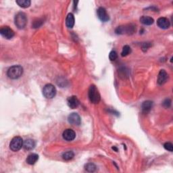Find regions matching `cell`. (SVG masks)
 <instances>
[{
  "label": "cell",
  "mask_w": 173,
  "mask_h": 173,
  "mask_svg": "<svg viewBox=\"0 0 173 173\" xmlns=\"http://www.w3.org/2000/svg\"><path fill=\"white\" fill-rule=\"evenodd\" d=\"M39 160V155L36 154H31L26 158V162L30 165H33Z\"/></svg>",
  "instance_id": "obj_17"
},
{
  "label": "cell",
  "mask_w": 173,
  "mask_h": 173,
  "mask_svg": "<svg viewBox=\"0 0 173 173\" xmlns=\"http://www.w3.org/2000/svg\"><path fill=\"white\" fill-rule=\"evenodd\" d=\"M131 49L129 46H124L123 48L122 52H121V56L123 57L127 56L131 53Z\"/></svg>",
  "instance_id": "obj_22"
},
{
  "label": "cell",
  "mask_w": 173,
  "mask_h": 173,
  "mask_svg": "<svg viewBox=\"0 0 173 173\" xmlns=\"http://www.w3.org/2000/svg\"><path fill=\"white\" fill-rule=\"evenodd\" d=\"M42 23H43V22L40 20H38L37 21L34 22L33 25V28H38V27H39L41 25H42Z\"/></svg>",
  "instance_id": "obj_26"
},
{
  "label": "cell",
  "mask_w": 173,
  "mask_h": 173,
  "mask_svg": "<svg viewBox=\"0 0 173 173\" xmlns=\"http://www.w3.org/2000/svg\"><path fill=\"white\" fill-rule=\"evenodd\" d=\"M43 94L47 99H52L56 95V89L52 84H47L43 87Z\"/></svg>",
  "instance_id": "obj_4"
},
{
  "label": "cell",
  "mask_w": 173,
  "mask_h": 173,
  "mask_svg": "<svg viewBox=\"0 0 173 173\" xmlns=\"http://www.w3.org/2000/svg\"><path fill=\"white\" fill-rule=\"evenodd\" d=\"M171 105V100L169 99H167L166 100H164L163 102V106L165 107V108H169Z\"/></svg>",
  "instance_id": "obj_25"
},
{
  "label": "cell",
  "mask_w": 173,
  "mask_h": 173,
  "mask_svg": "<svg viewBox=\"0 0 173 173\" xmlns=\"http://www.w3.org/2000/svg\"><path fill=\"white\" fill-rule=\"evenodd\" d=\"M140 22L145 25H151L154 23V20L150 16H143L142 17H141Z\"/></svg>",
  "instance_id": "obj_18"
},
{
  "label": "cell",
  "mask_w": 173,
  "mask_h": 173,
  "mask_svg": "<svg viewBox=\"0 0 173 173\" xmlns=\"http://www.w3.org/2000/svg\"><path fill=\"white\" fill-rule=\"evenodd\" d=\"M152 106H153V102L151 101L147 100V101L143 102L142 105H141V110H142V112L145 114L148 113L152 108Z\"/></svg>",
  "instance_id": "obj_16"
},
{
  "label": "cell",
  "mask_w": 173,
  "mask_h": 173,
  "mask_svg": "<svg viewBox=\"0 0 173 173\" xmlns=\"http://www.w3.org/2000/svg\"><path fill=\"white\" fill-rule=\"evenodd\" d=\"M168 74L164 70H161L158 76V85H163L167 81Z\"/></svg>",
  "instance_id": "obj_13"
},
{
  "label": "cell",
  "mask_w": 173,
  "mask_h": 173,
  "mask_svg": "<svg viewBox=\"0 0 173 173\" xmlns=\"http://www.w3.org/2000/svg\"><path fill=\"white\" fill-rule=\"evenodd\" d=\"M66 25L69 29H72L74 25V17L72 13H69L66 18Z\"/></svg>",
  "instance_id": "obj_15"
},
{
  "label": "cell",
  "mask_w": 173,
  "mask_h": 173,
  "mask_svg": "<svg viewBox=\"0 0 173 173\" xmlns=\"http://www.w3.org/2000/svg\"><path fill=\"white\" fill-rule=\"evenodd\" d=\"M16 3L21 8H26L30 6L31 2L30 0H17Z\"/></svg>",
  "instance_id": "obj_19"
},
{
  "label": "cell",
  "mask_w": 173,
  "mask_h": 173,
  "mask_svg": "<svg viewBox=\"0 0 173 173\" xmlns=\"http://www.w3.org/2000/svg\"><path fill=\"white\" fill-rule=\"evenodd\" d=\"M14 22L18 29H23L27 24L26 15L24 12H18L14 18Z\"/></svg>",
  "instance_id": "obj_3"
},
{
  "label": "cell",
  "mask_w": 173,
  "mask_h": 173,
  "mask_svg": "<svg viewBox=\"0 0 173 173\" xmlns=\"http://www.w3.org/2000/svg\"><path fill=\"white\" fill-rule=\"evenodd\" d=\"M0 34H2V36L3 37L7 39H10L14 36V30L10 28L9 26H3L2 28L0 29Z\"/></svg>",
  "instance_id": "obj_6"
},
{
  "label": "cell",
  "mask_w": 173,
  "mask_h": 173,
  "mask_svg": "<svg viewBox=\"0 0 173 173\" xmlns=\"http://www.w3.org/2000/svg\"><path fill=\"white\" fill-rule=\"evenodd\" d=\"M23 147V140L20 137H15L10 143V150L13 151H18Z\"/></svg>",
  "instance_id": "obj_5"
},
{
  "label": "cell",
  "mask_w": 173,
  "mask_h": 173,
  "mask_svg": "<svg viewBox=\"0 0 173 173\" xmlns=\"http://www.w3.org/2000/svg\"><path fill=\"white\" fill-rule=\"evenodd\" d=\"M88 95L90 101L94 104L98 103L101 100V96H100L98 89L94 85H91L89 86Z\"/></svg>",
  "instance_id": "obj_2"
},
{
  "label": "cell",
  "mask_w": 173,
  "mask_h": 173,
  "mask_svg": "<svg viewBox=\"0 0 173 173\" xmlns=\"http://www.w3.org/2000/svg\"><path fill=\"white\" fill-rule=\"evenodd\" d=\"M135 31V26L133 25H127V26H119L116 29V33L117 34H130L133 33Z\"/></svg>",
  "instance_id": "obj_7"
},
{
  "label": "cell",
  "mask_w": 173,
  "mask_h": 173,
  "mask_svg": "<svg viewBox=\"0 0 173 173\" xmlns=\"http://www.w3.org/2000/svg\"><path fill=\"white\" fill-rule=\"evenodd\" d=\"M157 25L162 29H167L170 27V22L168 18H164V17H161L159 18L157 20Z\"/></svg>",
  "instance_id": "obj_11"
},
{
  "label": "cell",
  "mask_w": 173,
  "mask_h": 173,
  "mask_svg": "<svg viewBox=\"0 0 173 173\" xmlns=\"http://www.w3.org/2000/svg\"><path fill=\"white\" fill-rule=\"evenodd\" d=\"M68 105L72 109H75L80 104V102L76 96H71L67 99Z\"/></svg>",
  "instance_id": "obj_12"
},
{
  "label": "cell",
  "mask_w": 173,
  "mask_h": 173,
  "mask_svg": "<svg viewBox=\"0 0 173 173\" xmlns=\"http://www.w3.org/2000/svg\"><path fill=\"white\" fill-rule=\"evenodd\" d=\"M164 147L165 148V150H167L171 152H172L173 151V145L170 142H167V143H164Z\"/></svg>",
  "instance_id": "obj_24"
},
{
  "label": "cell",
  "mask_w": 173,
  "mask_h": 173,
  "mask_svg": "<svg viewBox=\"0 0 173 173\" xmlns=\"http://www.w3.org/2000/svg\"><path fill=\"white\" fill-rule=\"evenodd\" d=\"M62 136H63V138L66 141H71L75 139L76 133L72 129H68L64 131L63 134H62Z\"/></svg>",
  "instance_id": "obj_10"
},
{
  "label": "cell",
  "mask_w": 173,
  "mask_h": 173,
  "mask_svg": "<svg viewBox=\"0 0 173 173\" xmlns=\"http://www.w3.org/2000/svg\"><path fill=\"white\" fill-rule=\"evenodd\" d=\"M23 74V68L21 66L15 65L13 66L10 67L8 72H7V75L8 77L11 79H17L20 78Z\"/></svg>",
  "instance_id": "obj_1"
},
{
  "label": "cell",
  "mask_w": 173,
  "mask_h": 173,
  "mask_svg": "<svg viewBox=\"0 0 173 173\" xmlns=\"http://www.w3.org/2000/svg\"><path fill=\"white\" fill-rule=\"evenodd\" d=\"M97 14H98L99 19L102 22H107L110 19L108 13L106 12V10L104 8H102V7H100L98 8Z\"/></svg>",
  "instance_id": "obj_9"
},
{
  "label": "cell",
  "mask_w": 173,
  "mask_h": 173,
  "mask_svg": "<svg viewBox=\"0 0 173 173\" xmlns=\"http://www.w3.org/2000/svg\"><path fill=\"white\" fill-rule=\"evenodd\" d=\"M118 58V54L116 51H110L109 54V58L111 61L116 60Z\"/></svg>",
  "instance_id": "obj_23"
},
{
  "label": "cell",
  "mask_w": 173,
  "mask_h": 173,
  "mask_svg": "<svg viewBox=\"0 0 173 173\" xmlns=\"http://www.w3.org/2000/svg\"><path fill=\"white\" fill-rule=\"evenodd\" d=\"M96 168H97L96 166L93 163H88V164H85V170L89 172H93L95 171Z\"/></svg>",
  "instance_id": "obj_21"
},
{
  "label": "cell",
  "mask_w": 173,
  "mask_h": 173,
  "mask_svg": "<svg viewBox=\"0 0 173 173\" xmlns=\"http://www.w3.org/2000/svg\"><path fill=\"white\" fill-rule=\"evenodd\" d=\"M74 156V154L73 153V151H68L65 152L62 155V158H63L64 160H70L71 159H72Z\"/></svg>",
  "instance_id": "obj_20"
},
{
  "label": "cell",
  "mask_w": 173,
  "mask_h": 173,
  "mask_svg": "<svg viewBox=\"0 0 173 173\" xmlns=\"http://www.w3.org/2000/svg\"><path fill=\"white\" fill-rule=\"evenodd\" d=\"M34 147H35V142H34V141L33 139H26V141H25V142L23 143V147L25 150H33Z\"/></svg>",
  "instance_id": "obj_14"
},
{
  "label": "cell",
  "mask_w": 173,
  "mask_h": 173,
  "mask_svg": "<svg viewBox=\"0 0 173 173\" xmlns=\"http://www.w3.org/2000/svg\"><path fill=\"white\" fill-rule=\"evenodd\" d=\"M68 123L72 125H79L81 123V117L77 113H72L68 117Z\"/></svg>",
  "instance_id": "obj_8"
}]
</instances>
